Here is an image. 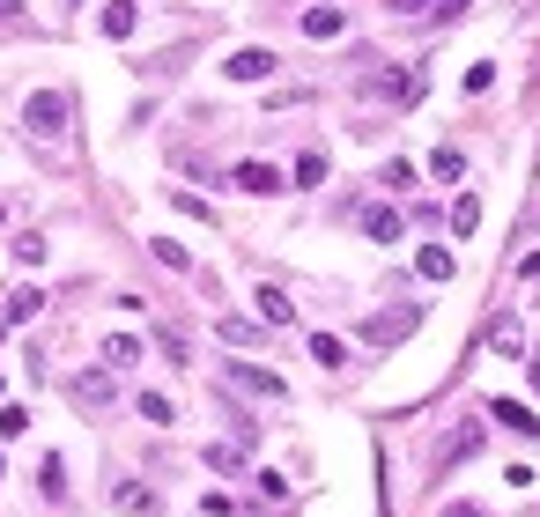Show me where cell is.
<instances>
[{
    "mask_svg": "<svg viewBox=\"0 0 540 517\" xmlns=\"http://www.w3.org/2000/svg\"><path fill=\"white\" fill-rule=\"evenodd\" d=\"M37 303H45L37 289H15L8 303H0V325H30V318H37Z\"/></svg>",
    "mask_w": 540,
    "mask_h": 517,
    "instance_id": "2e32d148",
    "label": "cell"
},
{
    "mask_svg": "<svg viewBox=\"0 0 540 517\" xmlns=\"http://www.w3.org/2000/svg\"><path fill=\"white\" fill-rule=\"evenodd\" d=\"M363 97H385V104H415L422 97V74H370V82H363Z\"/></svg>",
    "mask_w": 540,
    "mask_h": 517,
    "instance_id": "277c9868",
    "label": "cell"
},
{
    "mask_svg": "<svg viewBox=\"0 0 540 517\" xmlns=\"http://www.w3.org/2000/svg\"><path fill=\"white\" fill-rule=\"evenodd\" d=\"M15 8H23V0H0V23H8V15H15Z\"/></svg>",
    "mask_w": 540,
    "mask_h": 517,
    "instance_id": "1f68e13d",
    "label": "cell"
},
{
    "mask_svg": "<svg viewBox=\"0 0 540 517\" xmlns=\"http://www.w3.org/2000/svg\"><path fill=\"white\" fill-rule=\"evenodd\" d=\"M97 355H104V370H134V362H141V340H134V333H111Z\"/></svg>",
    "mask_w": 540,
    "mask_h": 517,
    "instance_id": "4fadbf2b",
    "label": "cell"
},
{
    "mask_svg": "<svg viewBox=\"0 0 540 517\" xmlns=\"http://www.w3.org/2000/svg\"><path fill=\"white\" fill-rule=\"evenodd\" d=\"M134 23H141L134 0H111V8H104V37H134Z\"/></svg>",
    "mask_w": 540,
    "mask_h": 517,
    "instance_id": "e0dca14e",
    "label": "cell"
},
{
    "mask_svg": "<svg viewBox=\"0 0 540 517\" xmlns=\"http://www.w3.org/2000/svg\"><path fill=\"white\" fill-rule=\"evenodd\" d=\"M111 503H119V510H148V503H156V495H148V488H134V481H126L119 495H111Z\"/></svg>",
    "mask_w": 540,
    "mask_h": 517,
    "instance_id": "83f0119b",
    "label": "cell"
},
{
    "mask_svg": "<svg viewBox=\"0 0 540 517\" xmlns=\"http://www.w3.org/2000/svg\"><path fill=\"white\" fill-rule=\"evenodd\" d=\"M296 185H326V156H319V148H304V156H296Z\"/></svg>",
    "mask_w": 540,
    "mask_h": 517,
    "instance_id": "7402d4cb",
    "label": "cell"
},
{
    "mask_svg": "<svg viewBox=\"0 0 540 517\" xmlns=\"http://www.w3.org/2000/svg\"><path fill=\"white\" fill-rule=\"evenodd\" d=\"M156 259L171 266V274H185V266H193V259H185V244H171V237H156Z\"/></svg>",
    "mask_w": 540,
    "mask_h": 517,
    "instance_id": "4316f807",
    "label": "cell"
},
{
    "mask_svg": "<svg viewBox=\"0 0 540 517\" xmlns=\"http://www.w3.org/2000/svg\"><path fill=\"white\" fill-rule=\"evenodd\" d=\"M141 421H156V429H171V421H178V407H171L163 392H141Z\"/></svg>",
    "mask_w": 540,
    "mask_h": 517,
    "instance_id": "44dd1931",
    "label": "cell"
},
{
    "mask_svg": "<svg viewBox=\"0 0 540 517\" xmlns=\"http://www.w3.org/2000/svg\"><path fill=\"white\" fill-rule=\"evenodd\" d=\"M67 399H74V407H111V370H82L67 385Z\"/></svg>",
    "mask_w": 540,
    "mask_h": 517,
    "instance_id": "ba28073f",
    "label": "cell"
},
{
    "mask_svg": "<svg viewBox=\"0 0 540 517\" xmlns=\"http://www.w3.org/2000/svg\"><path fill=\"white\" fill-rule=\"evenodd\" d=\"M348 30V8H311L304 15V37H341Z\"/></svg>",
    "mask_w": 540,
    "mask_h": 517,
    "instance_id": "9a60e30c",
    "label": "cell"
},
{
    "mask_svg": "<svg viewBox=\"0 0 540 517\" xmlns=\"http://www.w3.org/2000/svg\"><path fill=\"white\" fill-rule=\"evenodd\" d=\"M30 429V407H0V436H23Z\"/></svg>",
    "mask_w": 540,
    "mask_h": 517,
    "instance_id": "f546056e",
    "label": "cell"
},
{
    "mask_svg": "<svg viewBox=\"0 0 540 517\" xmlns=\"http://www.w3.org/2000/svg\"><path fill=\"white\" fill-rule=\"evenodd\" d=\"M156 348H163V355H171V362H178V370H185V355H193V348H185V333H178V325H156Z\"/></svg>",
    "mask_w": 540,
    "mask_h": 517,
    "instance_id": "603a6c76",
    "label": "cell"
},
{
    "mask_svg": "<svg viewBox=\"0 0 540 517\" xmlns=\"http://www.w3.org/2000/svg\"><path fill=\"white\" fill-rule=\"evenodd\" d=\"M489 82H496V67H489V60L467 67V97H489Z\"/></svg>",
    "mask_w": 540,
    "mask_h": 517,
    "instance_id": "f1b7e54d",
    "label": "cell"
},
{
    "mask_svg": "<svg viewBox=\"0 0 540 517\" xmlns=\"http://www.w3.org/2000/svg\"><path fill=\"white\" fill-rule=\"evenodd\" d=\"M481 444H489V429H481V421H459V429L437 444V466H444V473H452V466H467V458H474Z\"/></svg>",
    "mask_w": 540,
    "mask_h": 517,
    "instance_id": "7a4b0ae2",
    "label": "cell"
},
{
    "mask_svg": "<svg viewBox=\"0 0 540 517\" xmlns=\"http://www.w3.org/2000/svg\"><path fill=\"white\" fill-rule=\"evenodd\" d=\"M489 421H504L511 436H540V421H533V407H518V399H489Z\"/></svg>",
    "mask_w": 540,
    "mask_h": 517,
    "instance_id": "30bf717a",
    "label": "cell"
},
{
    "mask_svg": "<svg viewBox=\"0 0 540 517\" xmlns=\"http://www.w3.org/2000/svg\"><path fill=\"white\" fill-rule=\"evenodd\" d=\"M230 385H237V392H259V399H282V392H289L282 377L259 370V362H230Z\"/></svg>",
    "mask_w": 540,
    "mask_h": 517,
    "instance_id": "52a82bcc",
    "label": "cell"
},
{
    "mask_svg": "<svg viewBox=\"0 0 540 517\" xmlns=\"http://www.w3.org/2000/svg\"><path fill=\"white\" fill-rule=\"evenodd\" d=\"M459 170H467V156H459V148H437V156H430V178H459Z\"/></svg>",
    "mask_w": 540,
    "mask_h": 517,
    "instance_id": "484cf974",
    "label": "cell"
},
{
    "mask_svg": "<svg viewBox=\"0 0 540 517\" xmlns=\"http://www.w3.org/2000/svg\"><path fill=\"white\" fill-rule=\"evenodd\" d=\"M230 185H237V193H252V200H267V193H282V170H274V163H237Z\"/></svg>",
    "mask_w": 540,
    "mask_h": 517,
    "instance_id": "8992f818",
    "label": "cell"
},
{
    "mask_svg": "<svg viewBox=\"0 0 540 517\" xmlns=\"http://www.w3.org/2000/svg\"><path fill=\"white\" fill-rule=\"evenodd\" d=\"M415 274H422V281H452V252H444V244H422V252H415Z\"/></svg>",
    "mask_w": 540,
    "mask_h": 517,
    "instance_id": "5bb4252c",
    "label": "cell"
},
{
    "mask_svg": "<svg viewBox=\"0 0 540 517\" xmlns=\"http://www.w3.org/2000/svg\"><path fill=\"white\" fill-rule=\"evenodd\" d=\"M222 340H230V348H252L259 325H252V318H222Z\"/></svg>",
    "mask_w": 540,
    "mask_h": 517,
    "instance_id": "d4e9b609",
    "label": "cell"
},
{
    "mask_svg": "<svg viewBox=\"0 0 540 517\" xmlns=\"http://www.w3.org/2000/svg\"><path fill=\"white\" fill-rule=\"evenodd\" d=\"M415 325H422V311H385V318L363 325V340H370V348H393V340H407Z\"/></svg>",
    "mask_w": 540,
    "mask_h": 517,
    "instance_id": "5b68a950",
    "label": "cell"
},
{
    "mask_svg": "<svg viewBox=\"0 0 540 517\" xmlns=\"http://www.w3.org/2000/svg\"><path fill=\"white\" fill-rule=\"evenodd\" d=\"M489 348H496V355H526V325H518V318L504 311V318L489 325Z\"/></svg>",
    "mask_w": 540,
    "mask_h": 517,
    "instance_id": "7c38bea8",
    "label": "cell"
},
{
    "mask_svg": "<svg viewBox=\"0 0 540 517\" xmlns=\"http://www.w3.org/2000/svg\"><path fill=\"white\" fill-rule=\"evenodd\" d=\"M363 237L370 244H393L400 237V207H363Z\"/></svg>",
    "mask_w": 540,
    "mask_h": 517,
    "instance_id": "8fae6325",
    "label": "cell"
},
{
    "mask_svg": "<svg viewBox=\"0 0 540 517\" xmlns=\"http://www.w3.org/2000/svg\"><path fill=\"white\" fill-rule=\"evenodd\" d=\"M274 67H282V60H274L267 45H237L230 60H222V74H230V82H267Z\"/></svg>",
    "mask_w": 540,
    "mask_h": 517,
    "instance_id": "3957f363",
    "label": "cell"
},
{
    "mask_svg": "<svg viewBox=\"0 0 540 517\" xmlns=\"http://www.w3.org/2000/svg\"><path fill=\"white\" fill-rule=\"evenodd\" d=\"M311 362H326V370H341V362H348V348H341L333 333H311Z\"/></svg>",
    "mask_w": 540,
    "mask_h": 517,
    "instance_id": "ffe728a7",
    "label": "cell"
},
{
    "mask_svg": "<svg viewBox=\"0 0 540 517\" xmlns=\"http://www.w3.org/2000/svg\"><path fill=\"white\" fill-rule=\"evenodd\" d=\"M252 303H259V325H289V318H296V303H289L282 289H274V281H259V289H252Z\"/></svg>",
    "mask_w": 540,
    "mask_h": 517,
    "instance_id": "9c48e42d",
    "label": "cell"
},
{
    "mask_svg": "<svg viewBox=\"0 0 540 517\" xmlns=\"http://www.w3.org/2000/svg\"><path fill=\"white\" fill-rule=\"evenodd\" d=\"M452 229H459V237H474V229H481V200H474V193L452 200Z\"/></svg>",
    "mask_w": 540,
    "mask_h": 517,
    "instance_id": "ac0fdd59",
    "label": "cell"
},
{
    "mask_svg": "<svg viewBox=\"0 0 540 517\" xmlns=\"http://www.w3.org/2000/svg\"><path fill=\"white\" fill-rule=\"evenodd\" d=\"M444 517H481V510H474V503H452V510H444Z\"/></svg>",
    "mask_w": 540,
    "mask_h": 517,
    "instance_id": "4dcf8cb0",
    "label": "cell"
},
{
    "mask_svg": "<svg viewBox=\"0 0 540 517\" xmlns=\"http://www.w3.org/2000/svg\"><path fill=\"white\" fill-rule=\"evenodd\" d=\"M37 488H45V503H60V495H67V466H60V458L37 466Z\"/></svg>",
    "mask_w": 540,
    "mask_h": 517,
    "instance_id": "d6986e66",
    "label": "cell"
},
{
    "mask_svg": "<svg viewBox=\"0 0 540 517\" xmlns=\"http://www.w3.org/2000/svg\"><path fill=\"white\" fill-rule=\"evenodd\" d=\"M67 119H74V97H67V89H37V97L23 104V126L37 133V141H60Z\"/></svg>",
    "mask_w": 540,
    "mask_h": 517,
    "instance_id": "6da1fadb",
    "label": "cell"
},
{
    "mask_svg": "<svg viewBox=\"0 0 540 517\" xmlns=\"http://www.w3.org/2000/svg\"><path fill=\"white\" fill-rule=\"evenodd\" d=\"M208 466L215 473H237V466H245V444H208Z\"/></svg>",
    "mask_w": 540,
    "mask_h": 517,
    "instance_id": "cb8c5ba5",
    "label": "cell"
}]
</instances>
